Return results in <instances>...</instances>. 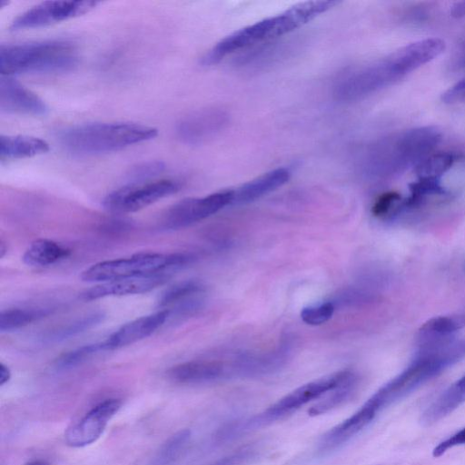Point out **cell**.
<instances>
[{
	"instance_id": "3",
	"label": "cell",
	"mask_w": 465,
	"mask_h": 465,
	"mask_svg": "<svg viewBox=\"0 0 465 465\" xmlns=\"http://www.w3.org/2000/svg\"><path fill=\"white\" fill-rule=\"evenodd\" d=\"M338 1H306L296 4L280 14L257 21L226 35L203 58V64L218 63L226 55L255 44L289 34L325 13Z\"/></svg>"
},
{
	"instance_id": "35",
	"label": "cell",
	"mask_w": 465,
	"mask_h": 465,
	"mask_svg": "<svg viewBox=\"0 0 465 465\" xmlns=\"http://www.w3.org/2000/svg\"><path fill=\"white\" fill-rule=\"evenodd\" d=\"M442 101L445 104H455L465 100V78L456 83L443 93Z\"/></svg>"
},
{
	"instance_id": "24",
	"label": "cell",
	"mask_w": 465,
	"mask_h": 465,
	"mask_svg": "<svg viewBox=\"0 0 465 465\" xmlns=\"http://www.w3.org/2000/svg\"><path fill=\"white\" fill-rule=\"evenodd\" d=\"M52 308H10L0 313V331L7 332L23 328L34 322L47 317Z\"/></svg>"
},
{
	"instance_id": "2",
	"label": "cell",
	"mask_w": 465,
	"mask_h": 465,
	"mask_svg": "<svg viewBox=\"0 0 465 465\" xmlns=\"http://www.w3.org/2000/svg\"><path fill=\"white\" fill-rule=\"evenodd\" d=\"M465 358V338L420 345L409 365L375 391L361 407L374 420L442 371Z\"/></svg>"
},
{
	"instance_id": "19",
	"label": "cell",
	"mask_w": 465,
	"mask_h": 465,
	"mask_svg": "<svg viewBox=\"0 0 465 465\" xmlns=\"http://www.w3.org/2000/svg\"><path fill=\"white\" fill-rule=\"evenodd\" d=\"M292 172L286 167H278L242 184L233 190L232 204L252 203L285 184Z\"/></svg>"
},
{
	"instance_id": "10",
	"label": "cell",
	"mask_w": 465,
	"mask_h": 465,
	"mask_svg": "<svg viewBox=\"0 0 465 465\" xmlns=\"http://www.w3.org/2000/svg\"><path fill=\"white\" fill-rule=\"evenodd\" d=\"M232 200L233 190H223L204 197L183 199L165 212L161 226L165 230L185 228L232 204Z\"/></svg>"
},
{
	"instance_id": "12",
	"label": "cell",
	"mask_w": 465,
	"mask_h": 465,
	"mask_svg": "<svg viewBox=\"0 0 465 465\" xmlns=\"http://www.w3.org/2000/svg\"><path fill=\"white\" fill-rule=\"evenodd\" d=\"M121 406L122 401L116 398L99 402L78 422L67 429L64 434L66 444L73 448H81L97 440Z\"/></svg>"
},
{
	"instance_id": "31",
	"label": "cell",
	"mask_w": 465,
	"mask_h": 465,
	"mask_svg": "<svg viewBox=\"0 0 465 465\" xmlns=\"http://www.w3.org/2000/svg\"><path fill=\"white\" fill-rule=\"evenodd\" d=\"M335 305L327 302L302 309L301 318L306 324L316 326L328 322L333 315Z\"/></svg>"
},
{
	"instance_id": "5",
	"label": "cell",
	"mask_w": 465,
	"mask_h": 465,
	"mask_svg": "<svg viewBox=\"0 0 465 465\" xmlns=\"http://www.w3.org/2000/svg\"><path fill=\"white\" fill-rule=\"evenodd\" d=\"M157 134L156 128L136 123H93L64 130L59 140L74 154L94 155L152 140Z\"/></svg>"
},
{
	"instance_id": "38",
	"label": "cell",
	"mask_w": 465,
	"mask_h": 465,
	"mask_svg": "<svg viewBox=\"0 0 465 465\" xmlns=\"http://www.w3.org/2000/svg\"><path fill=\"white\" fill-rule=\"evenodd\" d=\"M7 252V245L5 244V242L1 240L0 241V258H3L5 253Z\"/></svg>"
},
{
	"instance_id": "9",
	"label": "cell",
	"mask_w": 465,
	"mask_h": 465,
	"mask_svg": "<svg viewBox=\"0 0 465 465\" xmlns=\"http://www.w3.org/2000/svg\"><path fill=\"white\" fill-rule=\"evenodd\" d=\"M181 184L172 179L137 182L113 191L103 201L104 207L116 213H134L175 193Z\"/></svg>"
},
{
	"instance_id": "11",
	"label": "cell",
	"mask_w": 465,
	"mask_h": 465,
	"mask_svg": "<svg viewBox=\"0 0 465 465\" xmlns=\"http://www.w3.org/2000/svg\"><path fill=\"white\" fill-rule=\"evenodd\" d=\"M99 4L97 1L62 0L45 1L18 15L11 24V30H23L47 26L81 16Z\"/></svg>"
},
{
	"instance_id": "33",
	"label": "cell",
	"mask_w": 465,
	"mask_h": 465,
	"mask_svg": "<svg viewBox=\"0 0 465 465\" xmlns=\"http://www.w3.org/2000/svg\"><path fill=\"white\" fill-rule=\"evenodd\" d=\"M465 444V427L440 441L432 450V456L439 458L449 450Z\"/></svg>"
},
{
	"instance_id": "22",
	"label": "cell",
	"mask_w": 465,
	"mask_h": 465,
	"mask_svg": "<svg viewBox=\"0 0 465 465\" xmlns=\"http://www.w3.org/2000/svg\"><path fill=\"white\" fill-rule=\"evenodd\" d=\"M463 327H465V312L458 315L431 318L419 330L420 344L450 339L454 332Z\"/></svg>"
},
{
	"instance_id": "37",
	"label": "cell",
	"mask_w": 465,
	"mask_h": 465,
	"mask_svg": "<svg viewBox=\"0 0 465 465\" xmlns=\"http://www.w3.org/2000/svg\"><path fill=\"white\" fill-rule=\"evenodd\" d=\"M11 378L9 368L4 363H0V386L5 384Z\"/></svg>"
},
{
	"instance_id": "13",
	"label": "cell",
	"mask_w": 465,
	"mask_h": 465,
	"mask_svg": "<svg viewBox=\"0 0 465 465\" xmlns=\"http://www.w3.org/2000/svg\"><path fill=\"white\" fill-rule=\"evenodd\" d=\"M228 122L229 115L223 109L203 108L181 119L177 124L176 133L183 143L199 144L219 134Z\"/></svg>"
},
{
	"instance_id": "4",
	"label": "cell",
	"mask_w": 465,
	"mask_h": 465,
	"mask_svg": "<svg viewBox=\"0 0 465 465\" xmlns=\"http://www.w3.org/2000/svg\"><path fill=\"white\" fill-rule=\"evenodd\" d=\"M440 141L434 127H420L383 138L371 145L360 161V170L370 179H386L419 163Z\"/></svg>"
},
{
	"instance_id": "18",
	"label": "cell",
	"mask_w": 465,
	"mask_h": 465,
	"mask_svg": "<svg viewBox=\"0 0 465 465\" xmlns=\"http://www.w3.org/2000/svg\"><path fill=\"white\" fill-rule=\"evenodd\" d=\"M169 316L168 310H161L122 325L104 341L105 350L124 347L150 336L167 321Z\"/></svg>"
},
{
	"instance_id": "17",
	"label": "cell",
	"mask_w": 465,
	"mask_h": 465,
	"mask_svg": "<svg viewBox=\"0 0 465 465\" xmlns=\"http://www.w3.org/2000/svg\"><path fill=\"white\" fill-rule=\"evenodd\" d=\"M175 382L198 384L217 381L232 377L230 362L217 360H197L177 364L168 371Z\"/></svg>"
},
{
	"instance_id": "34",
	"label": "cell",
	"mask_w": 465,
	"mask_h": 465,
	"mask_svg": "<svg viewBox=\"0 0 465 465\" xmlns=\"http://www.w3.org/2000/svg\"><path fill=\"white\" fill-rule=\"evenodd\" d=\"M253 454L254 450L251 447H244L208 465H241L248 461Z\"/></svg>"
},
{
	"instance_id": "25",
	"label": "cell",
	"mask_w": 465,
	"mask_h": 465,
	"mask_svg": "<svg viewBox=\"0 0 465 465\" xmlns=\"http://www.w3.org/2000/svg\"><path fill=\"white\" fill-rule=\"evenodd\" d=\"M105 318L104 312H97L60 326L44 338L47 342H59L83 333L100 324Z\"/></svg>"
},
{
	"instance_id": "16",
	"label": "cell",
	"mask_w": 465,
	"mask_h": 465,
	"mask_svg": "<svg viewBox=\"0 0 465 465\" xmlns=\"http://www.w3.org/2000/svg\"><path fill=\"white\" fill-rule=\"evenodd\" d=\"M204 288L196 281H183L165 289L157 304L176 316H187L196 312L203 306Z\"/></svg>"
},
{
	"instance_id": "8",
	"label": "cell",
	"mask_w": 465,
	"mask_h": 465,
	"mask_svg": "<svg viewBox=\"0 0 465 465\" xmlns=\"http://www.w3.org/2000/svg\"><path fill=\"white\" fill-rule=\"evenodd\" d=\"M193 257L186 253L142 252L127 258L100 262L81 273L87 282H104L115 279L156 272H172L187 263Z\"/></svg>"
},
{
	"instance_id": "39",
	"label": "cell",
	"mask_w": 465,
	"mask_h": 465,
	"mask_svg": "<svg viewBox=\"0 0 465 465\" xmlns=\"http://www.w3.org/2000/svg\"><path fill=\"white\" fill-rule=\"evenodd\" d=\"M25 465H50V464L45 460H35V461H31Z\"/></svg>"
},
{
	"instance_id": "15",
	"label": "cell",
	"mask_w": 465,
	"mask_h": 465,
	"mask_svg": "<svg viewBox=\"0 0 465 465\" xmlns=\"http://www.w3.org/2000/svg\"><path fill=\"white\" fill-rule=\"evenodd\" d=\"M0 109L3 113L35 116L47 112L37 94L9 75L0 77Z\"/></svg>"
},
{
	"instance_id": "20",
	"label": "cell",
	"mask_w": 465,
	"mask_h": 465,
	"mask_svg": "<svg viewBox=\"0 0 465 465\" xmlns=\"http://www.w3.org/2000/svg\"><path fill=\"white\" fill-rule=\"evenodd\" d=\"M465 402V374L448 387L422 412L420 422L429 426L445 418Z\"/></svg>"
},
{
	"instance_id": "27",
	"label": "cell",
	"mask_w": 465,
	"mask_h": 465,
	"mask_svg": "<svg viewBox=\"0 0 465 465\" xmlns=\"http://www.w3.org/2000/svg\"><path fill=\"white\" fill-rule=\"evenodd\" d=\"M356 386L357 377L353 375L343 384L333 390L331 395L312 406L311 409L308 410L309 415H321L322 413L328 412L337 406H340L351 397L356 390Z\"/></svg>"
},
{
	"instance_id": "26",
	"label": "cell",
	"mask_w": 465,
	"mask_h": 465,
	"mask_svg": "<svg viewBox=\"0 0 465 465\" xmlns=\"http://www.w3.org/2000/svg\"><path fill=\"white\" fill-rule=\"evenodd\" d=\"M454 156L450 153H438L421 160L415 173L419 179H436L446 173L453 164Z\"/></svg>"
},
{
	"instance_id": "23",
	"label": "cell",
	"mask_w": 465,
	"mask_h": 465,
	"mask_svg": "<svg viewBox=\"0 0 465 465\" xmlns=\"http://www.w3.org/2000/svg\"><path fill=\"white\" fill-rule=\"evenodd\" d=\"M70 250L48 239H38L31 242L23 254V262L29 266H47L68 257Z\"/></svg>"
},
{
	"instance_id": "14",
	"label": "cell",
	"mask_w": 465,
	"mask_h": 465,
	"mask_svg": "<svg viewBox=\"0 0 465 465\" xmlns=\"http://www.w3.org/2000/svg\"><path fill=\"white\" fill-rule=\"evenodd\" d=\"M170 274V272H156L104 282L84 292L81 298L89 302L109 296L148 292L167 282Z\"/></svg>"
},
{
	"instance_id": "1",
	"label": "cell",
	"mask_w": 465,
	"mask_h": 465,
	"mask_svg": "<svg viewBox=\"0 0 465 465\" xmlns=\"http://www.w3.org/2000/svg\"><path fill=\"white\" fill-rule=\"evenodd\" d=\"M445 49L440 38H426L405 45L390 55L342 77L334 87L341 102H354L386 88L433 60Z\"/></svg>"
},
{
	"instance_id": "29",
	"label": "cell",
	"mask_w": 465,
	"mask_h": 465,
	"mask_svg": "<svg viewBox=\"0 0 465 465\" xmlns=\"http://www.w3.org/2000/svg\"><path fill=\"white\" fill-rule=\"evenodd\" d=\"M106 351L104 341L86 344L62 354L55 361V367L59 370H67L78 366L88 358L99 351Z\"/></svg>"
},
{
	"instance_id": "30",
	"label": "cell",
	"mask_w": 465,
	"mask_h": 465,
	"mask_svg": "<svg viewBox=\"0 0 465 465\" xmlns=\"http://www.w3.org/2000/svg\"><path fill=\"white\" fill-rule=\"evenodd\" d=\"M401 200L399 193L395 191L385 192L374 201L371 206V213L378 219L391 221Z\"/></svg>"
},
{
	"instance_id": "28",
	"label": "cell",
	"mask_w": 465,
	"mask_h": 465,
	"mask_svg": "<svg viewBox=\"0 0 465 465\" xmlns=\"http://www.w3.org/2000/svg\"><path fill=\"white\" fill-rule=\"evenodd\" d=\"M191 437L189 430H181L171 436L160 448L153 465H169L186 447Z\"/></svg>"
},
{
	"instance_id": "7",
	"label": "cell",
	"mask_w": 465,
	"mask_h": 465,
	"mask_svg": "<svg viewBox=\"0 0 465 465\" xmlns=\"http://www.w3.org/2000/svg\"><path fill=\"white\" fill-rule=\"evenodd\" d=\"M353 375L354 373L350 371H341L303 384L278 400L262 412L252 418L230 423V432L236 437L250 430L281 420L310 401L335 390Z\"/></svg>"
},
{
	"instance_id": "6",
	"label": "cell",
	"mask_w": 465,
	"mask_h": 465,
	"mask_svg": "<svg viewBox=\"0 0 465 465\" xmlns=\"http://www.w3.org/2000/svg\"><path fill=\"white\" fill-rule=\"evenodd\" d=\"M77 63L74 45L64 40L2 45L0 47L1 75L66 72Z\"/></svg>"
},
{
	"instance_id": "32",
	"label": "cell",
	"mask_w": 465,
	"mask_h": 465,
	"mask_svg": "<svg viewBox=\"0 0 465 465\" xmlns=\"http://www.w3.org/2000/svg\"><path fill=\"white\" fill-rule=\"evenodd\" d=\"M164 169V165L161 162H147L140 163L134 166L130 173V177L142 181L143 179H147L158 173H161Z\"/></svg>"
},
{
	"instance_id": "21",
	"label": "cell",
	"mask_w": 465,
	"mask_h": 465,
	"mask_svg": "<svg viewBox=\"0 0 465 465\" xmlns=\"http://www.w3.org/2000/svg\"><path fill=\"white\" fill-rule=\"evenodd\" d=\"M49 144L43 139L29 135H1L0 157L5 159H23L45 153Z\"/></svg>"
},
{
	"instance_id": "36",
	"label": "cell",
	"mask_w": 465,
	"mask_h": 465,
	"mask_svg": "<svg viewBox=\"0 0 465 465\" xmlns=\"http://www.w3.org/2000/svg\"><path fill=\"white\" fill-rule=\"evenodd\" d=\"M450 15L455 18L465 16V1L454 3L450 8Z\"/></svg>"
}]
</instances>
